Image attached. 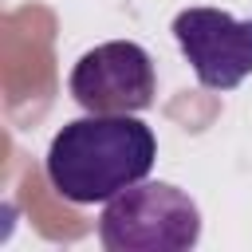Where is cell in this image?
I'll use <instances>...</instances> for the list:
<instances>
[{
  "mask_svg": "<svg viewBox=\"0 0 252 252\" xmlns=\"http://www.w3.org/2000/svg\"><path fill=\"white\" fill-rule=\"evenodd\" d=\"M158 158L154 130L134 114H87L67 122L43 158L47 185L71 205H106L150 177Z\"/></svg>",
  "mask_w": 252,
  "mask_h": 252,
  "instance_id": "cell-1",
  "label": "cell"
},
{
  "mask_svg": "<svg viewBox=\"0 0 252 252\" xmlns=\"http://www.w3.org/2000/svg\"><path fill=\"white\" fill-rule=\"evenodd\" d=\"M98 240L110 252H185L201 240V209L169 181H138L102 205Z\"/></svg>",
  "mask_w": 252,
  "mask_h": 252,
  "instance_id": "cell-2",
  "label": "cell"
},
{
  "mask_svg": "<svg viewBox=\"0 0 252 252\" xmlns=\"http://www.w3.org/2000/svg\"><path fill=\"white\" fill-rule=\"evenodd\" d=\"M67 91L87 114H138L154 106L158 71L142 43L110 39L79 55Z\"/></svg>",
  "mask_w": 252,
  "mask_h": 252,
  "instance_id": "cell-3",
  "label": "cell"
},
{
  "mask_svg": "<svg viewBox=\"0 0 252 252\" xmlns=\"http://www.w3.org/2000/svg\"><path fill=\"white\" fill-rule=\"evenodd\" d=\"M173 39L209 91H232L252 75V20L209 4L181 8L173 16Z\"/></svg>",
  "mask_w": 252,
  "mask_h": 252,
  "instance_id": "cell-4",
  "label": "cell"
}]
</instances>
